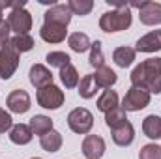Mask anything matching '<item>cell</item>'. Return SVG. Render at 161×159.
<instances>
[{"label":"cell","mask_w":161,"mask_h":159,"mask_svg":"<svg viewBox=\"0 0 161 159\" xmlns=\"http://www.w3.org/2000/svg\"><path fill=\"white\" fill-rule=\"evenodd\" d=\"M131 84L135 88L146 90L150 96L152 94H161V58L152 56L131 71Z\"/></svg>","instance_id":"1"},{"label":"cell","mask_w":161,"mask_h":159,"mask_svg":"<svg viewBox=\"0 0 161 159\" xmlns=\"http://www.w3.org/2000/svg\"><path fill=\"white\" fill-rule=\"evenodd\" d=\"M131 23H133L131 9H129V6H124V4H116L114 9L105 11L99 17V28L107 34L127 30L131 26Z\"/></svg>","instance_id":"2"},{"label":"cell","mask_w":161,"mask_h":159,"mask_svg":"<svg viewBox=\"0 0 161 159\" xmlns=\"http://www.w3.org/2000/svg\"><path fill=\"white\" fill-rule=\"evenodd\" d=\"M36 99H38V105L47 109V111H56L64 105L66 101V96H64V90L58 88L56 84H49L45 88L38 90L36 94Z\"/></svg>","instance_id":"3"},{"label":"cell","mask_w":161,"mask_h":159,"mask_svg":"<svg viewBox=\"0 0 161 159\" xmlns=\"http://www.w3.org/2000/svg\"><path fill=\"white\" fill-rule=\"evenodd\" d=\"M68 125L77 135H88L94 127V114L84 107H77L68 114Z\"/></svg>","instance_id":"4"},{"label":"cell","mask_w":161,"mask_h":159,"mask_svg":"<svg viewBox=\"0 0 161 159\" xmlns=\"http://www.w3.org/2000/svg\"><path fill=\"white\" fill-rule=\"evenodd\" d=\"M148 105H150V94H148L146 90H142V88L131 86V88L125 92L120 107L125 112H137V111L146 109Z\"/></svg>","instance_id":"5"},{"label":"cell","mask_w":161,"mask_h":159,"mask_svg":"<svg viewBox=\"0 0 161 159\" xmlns=\"http://www.w3.org/2000/svg\"><path fill=\"white\" fill-rule=\"evenodd\" d=\"M129 6L139 9V19H141L142 25H146V26H158V25H161V4L159 2L144 0V2H133Z\"/></svg>","instance_id":"6"},{"label":"cell","mask_w":161,"mask_h":159,"mask_svg":"<svg viewBox=\"0 0 161 159\" xmlns=\"http://www.w3.org/2000/svg\"><path fill=\"white\" fill-rule=\"evenodd\" d=\"M17 68H19V52L11 47V43L0 47V79H11Z\"/></svg>","instance_id":"7"},{"label":"cell","mask_w":161,"mask_h":159,"mask_svg":"<svg viewBox=\"0 0 161 159\" xmlns=\"http://www.w3.org/2000/svg\"><path fill=\"white\" fill-rule=\"evenodd\" d=\"M6 21H8V25H9V30L15 32V36L28 34V30H32V15H30V11L25 9V8L11 9Z\"/></svg>","instance_id":"8"},{"label":"cell","mask_w":161,"mask_h":159,"mask_svg":"<svg viewBox=\"0 0 161 159\" xmlns=\"http://www.w3.org/2000/svg\"><path fill=\"white\" fill-rule=\"evenodd\" d=\"M6 105L9 109V112H15V114H25L30 111L32 107V101H30V96L26 90L23 88H17V90H11L6 97Z\"/></svg>","instance_id":"9"},{"label":"cell","mask_w":161,"mask_h":159,"mask_svg":"<svg viewBox=\"0 0 161 159\" xmlns=\"http://www.w3.org/2000/svg\"><path fill=\"white\" fill-rule=\"evenodd\" d=\"M71 17H73V13H71V9L68 8V4H54V6H51V8L45 11L43 23L60 25V26H66V28H68V25L71 23Z\"/></svg>","instance_id":"10"},{"label":"cell","mask_w":161,"mask_h":159,"mask_svg":"<svg viewBox=\"0 0 161 159\" xmlns=\"http://www.w3.org/2000/svg\"><path fill=\"white\" fill-rule=\"evenodd\" d=\"M80 148H82V156L86 159H101L107 150V144L99 135H86Z\"/></svg>","instance_id":"11"},{"label":"cell","mask_w":161,"mask_h":159,"mask_svg":"<svg viewBox=\"0 0 161 159\" xmlns=\"http://www.w3.org/2000/svg\"><path fill=\"white\" fill-rule=\"evenodd\" d=\"M28 79H30V84H32L34 88L41 90V88L53 84V73H51V69H49L47 66H43V64H34V66L30 68V71H28Z\"/></svg>","instance_id":"12"},{"label":"cell","mask_w":161,"mask_h":159,"mask_svg":"<svg viewBox=\"0 0 161 159\" xmlns=\"http://www.w3.org/2000/svg\"><path fill=\"white\" fill-rule=\"evenodd\" d=\"M68 36V28L60 26V25H51V23H43L40 28V38L45 43H62Z\"/></svg>","instance_id":"13"},{"label":"cell","mask_w":161,"mask_h":159,"mask_svg":"<svg viewBox=\"0 0 161 159\" xmlns=\"http://www.w3.org/2000/svg\"><path fill=\"white\" fill-rule=\"evenodd\" d=\"M113 131V142L120 148H127L133 144L135 140V129H133V123L127 120L125 123H122L120 127L116 129H111Z\"/></svg>","instance_id":"14"},{"label":"cell","mask_w":161,"mask_h":159,"mask_svg":"<svg viewBox=\"0 0 161 159\" xmlns=\"http://www.w3.org/2000/svg\"><path fill=\"white\" fill-rule=\"evenodd\" d=\"M135 51L146 52V54L156 52V51H161V30H152V32L144 34L142 38H139Z\"/></svg>","instance_id":"15"},{"label":"cell","mask_w":161,"mask_h":159,"mask_svg":"<svg viewBox=\"0 0 161 159\" xmlns=\"http://www.w3.org/2000/svg\"><path fill=\"white\" fill-rule=\"evenodd\" d=\"M32 139H34V133H32V129H30L28 123H15L9 129V140L13 144H17V146H25Z\"/></svg>","instance_id":"16"},{"label":"cell","mask_w":161,"mask_h":159,"mask_svg":"<svg viewBox=\"0 0 161 159\" xmlns=\"http://www.w3.org/2000/svg\"><path fill=\"white\" fill-rule=\"evenodd\" d=\"M135 56H137V51L133 47H116L113 51V62L118 66V68H129L133 62H135Z\"/></svg>","instance_id":"17"},{"label":"cell","mask_w":161,"mask_h":159,"mask_svg":"<svg viewBox=\"0 0 161 159\" xmlns=\"http://www.w3.org/2000/svg\"><path fill=\"white\" fill-rule=\"evenodd\" d=\"M116 107H120V97H118V94H116L114 90H111V88L103 90V94L97 97V109H99L103 114H107V112H111V111L116 109Z\"/></svg>","instance_id":"18"},{"label":"cell","mask_w":161,"mask_h":159,"mask_svg":"<svg viewBox=\"0 0 161 159\" xmlns=\"http://www.w3.org/2000/svg\"><path fill=\"white\" fill-rule=\"evenodd\" d=\"M40 146L49 152V154H54L62 148V133H58L56 129H51L49 133H45L43 137H40Z\"/></svg>","instance_id":"19"},{"label":"cell","mask_w":161,"mask_h":159,"mask_svg":"<svg viewBox=\"0 0 161 159\" xmlns=\"http://www.w3.org/2000/svg\"><path fill=\"white\" fill-rule=\"evenodd\" d=\"M94 75V80H96V84L99 86V88H111V86H114L116 84V73H114V69H111V68H107V66H103V68H99V69H96V73H92Z\"/></svg>","instance_id":"20"},{"label":"cell","mask_w":161,"mask_h":159,"mask_svg":"<svg viewBox=\"0 0 161 159\" xmlns=\"http://www.w3.org/2000/svg\"><path fill=\"white\" fill-rule=\"evenodd\" d=\"M142 133L152 140L161 139V116H156V114L146 116L142 120Z\"/></svg>","instance_id":"21"},{"label":"cell","mask_w":161,"mask_h":159,"mask_svg":"<svg viewBox=\"0 0 161 159\" xmlns=\"http://www.w3.org/2000/svg\"><path fill=\"white\" fill-rule=\"evenodd\" d=\"M28 125H30V129H32L34 135L43 137L45 133H49L53 129V120L49 118V116H45V114H36V116L30 118V123Z\"/></svg>","instance_id":"22"},{"label":"cell","mask_w":161,"mask_h":159,"mask_svg":"<svg viewBox=\"0 0 161 159\" xmlns=\"http://www.w3.org/2000/svg\"><path fill=\"white\" fill-rule=\"evenodd\" d=\"M68 45H69V49L73 51V52H86L88 49H90V38L84 34V32H73V34H69L68 36Z\"/></svg>","instance_id":"23"},{"label":"cell","mask_w":161,"mask_h":159,"mask_svg":"<svg viewBox=\"0 0 161 159\" xmlns=\"http://www.w3.org/2000/svg\"><path fill=\"white\" fill-rule=\"evenodd\" d=\"M79 90V96L82 97V99H92L97 92H99V86L96 84V80H94V75L90 73V75H84L82 79H80L79 86H77Z\"/></svg>","instance_id":"24"},{"label":"cell","mask_w":161,"mask_h":159,"mask_svg":"<svg viewBox=\"0 0 161 159\" xmlns=\"http://www.w3.org/2000/svg\"><path fill=\"white\" fill-rule=\"evenodd\" d=\"M60 80H62V84H64L66 88H77L79 82H80L77 68H75L73 64L64 66V68L60 69Z\"/></svg>","instance_id":"25"},{"label":"cell","mask_w":161,"mask_h":159,"mask_svg":"<svg viewBox=\"0 0 161 159\" xmlns=\"http://www.w3.org/2000/svg\"><path fill=\"white\" fill-rule=\"evenodd\" d=\"M11 47L19 52V54H23V52H28V51H32L34 49V38L30 36V34H21V36H13L11 40Z\"/></svg>","instance_id":"26"},{"label":"cell","mask_w":161,"mask_h":159,"mask_svg":"<svg viewBox=\"0 0 161 159\" xmlns=\"http://www.w3.org/2000/svg\"><path fill=\"white\" fill-rule=\"evenodd\" d=\"M125 122H127V112L122 107H116V109H113L111 112L105 114V123H107L109 129H116V127H120L122 123H125Z\"/></svg>","instance_id":"27"},{"label":"cell","mask_w":161,"mask_h":159,"mask_svg":"<svg viewBox=\"0 0 161 159\" xmlns=\"http://www.w3.org/2000/svg\"><path fill=\"white\" fill-rule=\"evenodd\" d=\"M88 62L96 69H99V68L105 66V54H103V49H101V41L96 40L90 45V58H88Z\"/></svg>","instance_id":"28"},{"label":"cell","mask_w":161,"mask_h":159,"mask_svg":"<svg viewBox=\"0 0 161 159\" xmlns=\"http://www.w3.org/2000/svg\"><path fill=\"white\" fill-rule=\"evenodd\" d=\"M45 60H47V64H49L51 68H58V69H62L64 66L71 64L69 54H66V52H62V51H51V52H47Z\"/></svg>","instance_id":"29"},{"label":"cell","mask_w":161,"mask_h":159,"mask_svg":"<svg viewBox=\"0 0 161 159\" xmlns=\"http://www.w3.org/2000/svg\"><path fill=\"white\" fill-rule=\"evenodd\" d=\"M68 8L71 9L73 15L84 17V15H88V13L94 9V2H92V0H69V2H68Z\"/></svg>","instance_id":"30"},{"label":"cell","mask_w":161,"mask_h":159,"mask_svg":"<svg viewBox=\"0 0 161 159\" xmlns=\"http://www.w3.org/2000/svg\"><path fill=\"white\" fill-rule=\"evenodd\" d=\"M139 159H161V146H158L156 142L144 144L139 152Z\"/></svg>","instance_id":"31"},{"label":"cell","mask_w":161,"mask_h":159,"mask_svg":"<svg viewBox=\"0 0 161 159\" xmlns=\"http://www.w3.org/2000/svg\"><path fill=\"white\" fill-rule=\"evenodd\" d=\"M13 127V118L9 112H6L2 107H0V133H6Z\"/></svg>","instance_id":"32"},{"label":"cell","mask_w":161,"mask_h":159,"mask_svg":"<svg viewBox=\"0 0 161 159\" xmlns=\"http://www.w3.org/2000/svg\"><path fill=\"white\" fill-rule=\"evenodd\" d=\"M9 34H11V30H9L8 21H2V23H0V47H4V45L9 43V40H11Z\"/></svg>","instance_id":"33"},{"label":"cell","mask_w":161,"mask_h":159,"mask_svg":"<svg viewBox=\"0 0 161 159\" xmlns=\"http://www.w3.org/2000/svg\"><path fill=\"white\" fill-rule=\"evenodd\" d=\"M4 19H2V6H0V23H2Z\"/></svg>","instance_id":"34"},{"label":"cell","mask_w":161,"mask_h":159,"mask_svg":"<svg viewBox=\"0 0 161 159\" xmlns=\"http://www.w3.org/2000/svg\"><path fill=\"white\" fill-rule=\"evenodd\" d=\"M32 159H41V157H32Z\"/></svg>","instance_id":"35"}]
</instances>
